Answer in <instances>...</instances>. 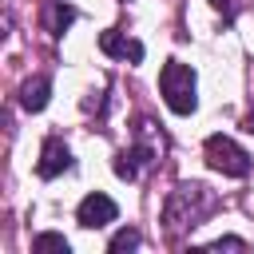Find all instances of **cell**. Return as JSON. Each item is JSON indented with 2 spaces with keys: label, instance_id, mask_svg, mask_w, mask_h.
<instances>
[{
  "label": "cell",
  "instance_id": "6da1fadb",
  "mask_svg": "<svg viewBox=\"0 0 254 254\" xmlns=\"http://www.w3.org/2000/svg\"><path fill=\"white\" fill-rule=\"evenodd\" d=\"M214 210V194L202 187V183H179L167 198V210H163V222L167 230H187V226H198L206 214Z\"/></svg>",
  "mask_w": 254,
  "mask_h": 254
},
{
  "label": "cell",
  "instance_id": "7a4b0ae2",
  "mask_svg": "<svg viewBox=\"0 0 254 254\" xmlns=\"http://www.w3.org/2000/svg\"><path fill=\"white\" fill-rule=\"evenodd\" d=\"M159 91L167 99V107L175 115H190L198 107V95H194V71L179 60H167L163 71H159Z\"/></svg>",
  "mask_w": 254,
  "mask_h": 254
},
{
  "label": "cell",
  "instance_id": "52a82bcc",
  "mask_svg": "<svg viewBox=\"0 0 254 254\" xmlns=\"http://www.w3.org/2000/svg\"><path fill=\"white\" fill-rule=\"evenodd\" d=\"M48 95H52L48 75H36V79H28V83L20 87V103H24V111H44V107H48Z\"/></svg>",
  "mask_w": 254,
  "mask_h": 254
},
{
  "label": "cell",
  "instance_id": "8fae6325",
  "mask_svg": "<svg viewBox=\"0 0 254 254\" xmlns=\"http://www.w3.org/2000/svg\"><path fill=\"white\" fill-rule=\"evenodd\" d=\"M246 242L242 238H218V242H210V250H242Z\"/></svg>",
  "mask_w": 254,
  "mask_h": 254
},
{
  "label": "cell",
  "instance_id": "3957f363",
  "mask_svg": "<svg viewBox=\"0 0 254 254\" xmlns=\"http://www.w3.org/2000/svg\"><path fill=\"white\" fill-rule=\"evenodd\" d=\"M202 151H206V163H210L214 171H222V175H230V179L250 175V155H246L230 135H210Z\"/></svg>",
  "mask_w": 254,
  "mask_h": 254
},
{
  "label": "cell",
  "instance_id": "5b68a950",
  "mask_svg": "<svg viewBox=\"0 0 254 254\" xmlns=\"http://www.w3.org/2000/svg\"><path fill=\"white\" fill-rule=\"evenodd\" d=\"M71 167V151H67V143L64 139H44V151H40V163H36V171H40V179H56L60 171H67Z\"/></svg>",
  "mask_w": 254,
  "mask_h": 254
},
{
  "label": "cell",
  "instance_id": "7c38bea8",
  "mask_svg": "<svg viewBox=\"0 0 254 254\" xmlns=\"http://www.w3.org/2000/svg\"><path fill=\"white\" fill-rule=\"evenodd\" d=\"M71 20H75V12H71V8H56V28H60V32H64Z\"/></svg>",
  "mask_w": 254,
  "mask_h": 254
},
{
  "label": "cell",
  "instance_id": "9c48e42d",
  "mask_svg": "<svg viewBox=\"0 0 254 254\" xmlns=\"http://www.w3.org/2000/svg\"><path fill=\"white\" fill-rule=\"evenodd\" d=\"M135 246H139V230H131V226H123V230L107 242V250H111V254H123V250H135Z\"/></svg>",
  "mask_w": 254,
  "mask_h": 254
},
{
  "label": "cell",
  "instance_id": "277c9868",
  "mask_svg": "<svg viewBox=\"0 0 254 254\" xmlns=\"http://www.w3.org/2000/svg\"><path fill=\"white\" fill-rule=\"evenodd\" d=\"M115 214H119V206L107 198V194H87L83 202H79V210H75V218H79V226H87V230H95V226H107V222H115Z\"/></svg>",
  "mask_w": 254,
  "mask_h": 254
},
{
  "label": "cell",
  "instance_id": "4fadbf2b",
  "mask_svg": "<svg viewBox=\"0 0 254 254\" xmlns=\"http://www.w3.org/2000/svg\"><path fill=\"white\" fill-rule=\"evenodd\" d=\"M246 131H254V111H250V115H246Z\"/></svg>",
  "mask_w": 254,
  "mask_h": 254
},
{
  "label": "cell",
  "instance_id": "ba28073f",
  "mask_svg": "<svg viewBox=\"0 0 254 254\" xmlns=\"http://www.w3.org/2000/svg\"><path fill=\"white\" fill-rule=\"evenodd\" d=\"M147 155H151L147 147H131V151H119V155H115V175L131 183V179L139 175V163H147Z\"/></svg>",
  "mask_w": 254,
  "mask_h": 254
},
{
  "label": "cell",
  "instance_id": "30bf717a",
  "mask_svg": "<svg viewBox=\"0 0 254 254\" xmlns=\"http://www.w3.org/2000/svg\"><path fill=\"white\" fill-rule=\"evenodd\" d=\"M32 250H56V254H67V238H64V234H36V238H32Z\"/></svg>",
  "mask_w": 254,
  "mask_h": 254
},
{
  "label": "cell",
  "instance_id": "8992f818",
  "mask_svg": "<svg viewBox=\"0 0 254 254\" xmlns=\"http://www.w3.org/2000/svg\"><path fill=\"white\" fill-rule=\"evenodd\" d=\"M99 52H103V56L131 60V64H139V60H143V44H139V40H123L119 32H103V36H99Z\"/></svg>",
  "mask_w": 254,
  "mask_h": 254
}]
</instances>
